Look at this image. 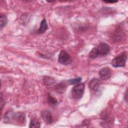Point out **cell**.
I'll return each mask as SVG.
<instances>
[{"mask_svg": "<svg viewBox=\"0 0 128 128\" xmlns=\"http://www.w3.org/2000/svg\"><path fill=\"white\" fill-rule=\"evenodd\" d=\"M127 60V54L126 52H122L116 56L112 61V65L116 68L125 66Z\"/></svg>", "mask_w": 128, "mask_h": 128, "instance_id": "6da1fadb", "label": "cell"}, {"mask_svg": "<svg viewBox=\"0 0 128 128\" xmlns=\"http://www.w3.org/2000/svg\"><path fill=\"white\" fill-rule=\"evenodd\" d=\"M84 84H76L72 90V96L76 99H80L84 92Z\"/></svg>", "mask_w": 128, "mask_h": 128, "instance_id": "7a4b0ae2", "label": "cell"}, {"mask_svg": "<svg viewBox=\"0 0 128 128\" xmlns=\"http://www.w3.org/2000/svg\"><path fill=\"white\" fill-rule=\"evenodd\" d=\"M98 56H106L108 54L110 51V46L104 42L100 43L96 48Z\"/></svg>", "mask_w": 128, "mask_h": 128, "instance_id": "3957f363", "label": "cell"}, {"mask_svg": "<svg viewBox=\"0 0 128 128\" xmlns=\"http://www.w3.org/2000/svg\"><path fill=\"white\" fill-rule=\"evenodd\" d=\"M70 60V55L64 50H62L58 56V62L62 64H66L69 63Z\"/></svg>", "mask_w": 128, "mask_h": 128, "instance_id": "277c9868", "label": "cell"}, {"mask_svg": "<svg viewBox=\"0 0 128 128\" xmlns=\"http://www.w3.org/2000/svg\"><path fill=\"white\" fill-rule=\"evenodd\" d=\"M99 76L102 80H108L110 77L111 70L108 67L103 68L100 70Z\"/></svg>", "mask_w": 128, "mask_h": 128, "instance_id": "5b68a950", "label": "cell"}, {"mask_svg": "<svg viewBox=\"0 0 128 128\" xmlns=\"http://www.w3.org/2000/svg\"><path fill=\"white\" fill-rule=\"evenodd\" d=\"M41 116L47 124H51L53 122V118L50 112L48 110H45L41 112Z\"/></svg>", "mask_w": 128, "mask_h": 128, "instance_id": "8992f818", "label": "cell"}, {"mask_svg": "<svg viewBox=\"0 0 128 128\" xmlns=\"http://www.w3.org/2000/svg\"><path fill=\"white\" fill-rule=\"evenodd\" d=\"M100 84V80L98 78H94L88 84V86L90 89L93 90H98Z\"/></svg>", "mask_w": 128, "mask_h": 128, "instance_id": "52a82bcc", "label": "cell"}, {"mask_svg": "<svg viewBox=\"0 0 128 128\" xmlns=\"http://www.w3.org/2000/svg\"><path fill=\"white\" fill-rule=\"evenodd\" d=\"M48 24H47L46 20L45 18H44L40 22V27L37 32L38 34H43L44 32L46 31V30L48 29Z\"/></svg>", "mask_w": 128, "mask_h": 128, "instance_id": "ba28073f", "label": "cell"}, {"mask_svg": "<svg viewBox=\"0 0 128 128\" xmlns=\"http://www.w3.org/2000/svg\"><path fill=\"white\" fill-rule=\"evenodd\" d=\"M14 119L20 122H23L25 120V116L22 113H17L13 116Z\"/></svg>", "mask_w": 128, "mask_h": 128, "instance_id": "9c48e42d", "label": "cell"}, {"mask_svg": "<svg viewBox=\"0 0 128 128\" xmlns=\"http://www.w3.org/2000/svg\"><path fill=\"white\" fill-rule=\"evenodd\" d=\"M48 102L49 104L52 106H56L58 102L57 100L50 94H48Z\"/></svg>", "mask_w": 128, "mask_h": 128, "instance_id": "30bf717a", "label": "cell"}, {"mask_svg": "<svg viewBox=\"0 0 128 128\" xmlns=\"http://www.w3.org/2000/svg\"><path fill=\"white\" fill-rule=\"evenodd\" d=\"M81 80H82V78L78 77L76 78L68 80H66V82L69 84H77L80 82Z\"/></svg>", "mask_w": 128, "mask_h": 128, "instance_id": "8fae6325", "label": "cell"}, {"mask_svg": "<svg viewBox=\"0 0 128 128\" xmlns=\"http://www.w3.org/2000/svg\"><path fill=\"white\" fill-rule=\"evenodd\" d=\"M98 56V52L97 51V50L96 48H94L93 49H92L90 52L88 54V56L92 59L95 58H97Z\"/></svg>", "mask_w": 128, "mask_h": 128, "instance_id": "7c38bea8", "label": "cell"}, {"mask_svg": "<svg viewBox=\"0 0 128 128\" xmlns=\"http://www.w3.org/2000/svg\"><path fill=\"white\" fill-rule=\"evenodd\" d=\"M0 28H2L5 26L8 22L6 16L4 14H0Z\"/></svg>", "mask_w": 128, "mask_h": 128, "instance_id": "4fadbf2b", "label": "cell"}, {"mask_svg": "<svg viewBox=\"0 0 128 128\" xmlns=\"http://www.w3.org/2000/svg\"><path fill=\"white\" fill-rule=\"evenodd\" d=\"M30 128H40V122L35 120H32L30 124Z\"/></svg>", "mask_w": 128, "mask_h": 128, "instance_id": "5bb4252c", "label": "cell"}, {"mask_svg": "<svg viewBox=\"0 0 128 128\" xmlns=\"http://www.w3.org/2000/svg\"><path fill=\"white\" fill-rule=\"evenodd\" d=\"M49 78H50V77H46L44 78V81L46 82V83L48 84H54V80H52V78H51L50 80H49Z\"/></svg>", "mask_w": 128, "mask_h": 128, "instance_id": "9a60e30c", "label": "cell"}, {"mask_svg": "<svg viewBox=\"0 0 128 128\" xmlns=\"http://www.w3.org/2000/svg\"><path fill=\"white\" fill-rule=\"evenodd\" d=\"M4 101L2 98V94H1V96H0V106H1V110H2V108H3V106L4 105Z\"/></svg>", "mask_w": 128, "mask_h": 128, "instance_id": "2e32d148", "label": "cell"}, {"mask_svg": "<svg viewBox=\"0 0 128 128\" xmlns=\"http://www.w3.org/2000/svg\"><path fill=\"white\" fill-rule=\"evenodd\" d=\"M104 2H106V3H115V2H116L118 1H116V0H111V1H110V0H107V1H106V0H104Z\"/></svg>", "mask_w": 128, "mask_h": 128, "instance_id": "e0dca14e", "label": "cell"}, {"mask_svg": "<svg viewBox=\"0 0 128 128\" xmlns=\"http://www.w3.org/2000/svg\"><path fill=\"white\" fill-rule=\"evenodd\" d=\"M125 97H126V98H125V100H126V101H127V91H126V94H125Z\"/></svg>", "mask_w": 128, "mask_h": 128, "instance_id": "ac0fdd59", "label": "cell"}]
</instances>
